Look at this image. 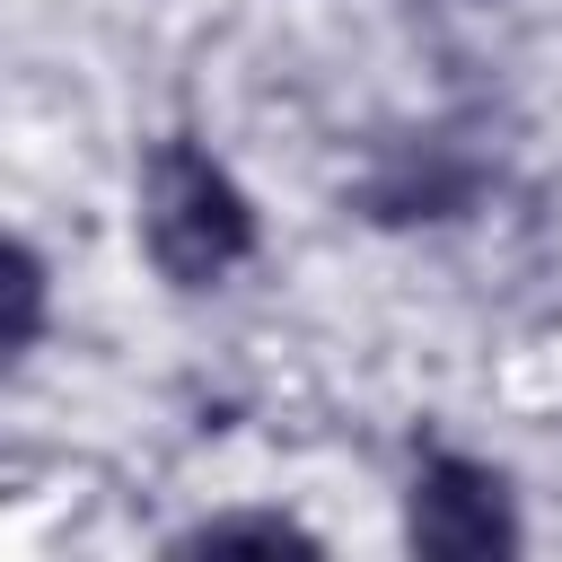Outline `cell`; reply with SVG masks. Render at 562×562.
I'll list each match as a JSON object with an SVG mask.
<instances>
[{
    "instance_id": "1",
    "label": "cell",
    "mask_w": 562,
    "mask_h": 562,
    "mask_svg": "<svg viewBox=\"0 0 562 562\" xmlns=\"http://www.w3.org/2000/svg\"><path fill=\"white\" fill-rule=\"evenodd\" d=\"M140 228H149L158 272L184 281V290L220 281L228 263L255 255V211H246V193L228 184V167H211V158L184 149V140H158V158H149V176H140Z\"/></svg>"
},
{
    "instance_id": "2",
    "label": "cell",
    "mask_w": 562,
    "mask_h": 562,
    "mask_svg": "<svg viewBox=\"0 0 562 562\" xmlns=\"http://www.w3.org/2000/svg\"><path fill=\"white\" fill-rule=\"evenodd\" d=\"M404 536H413V553H430V562H492V553L518 544V518H509V492H501L492 465H474V457H430L422 483H413Z\"/></svg>"
},
{
    "instance_id": "3",
    "label": "cell",
    "mask_w": 562,
    "mask_h": 562,
    "mask_svg": "<svg viewBox=\"0 0 562 562\" xmlns=\"http://www.w3.org/2000/svg\"><path fill=\"white\" fill-rule=\"evenodd\" d=\"M474 184H483L474 158H457L448 140H422L369 176V220H457L474 202Z\"/></svg>"
},
{
    "instance_id": "4",
    "label": "cell",
    "mask_w": 562,
    "mask_h": 562,
    "mask_svg": "<svg viewBox=\"0 0 562 562\" xmlns=\"http://www.w3.org/2000/svg\"><path fill=\"white\" fill-rule=\"evenodd\" d=\"M35 325H44V263L0 237V351L35 342Z\"/></svg>"
},
{
    "instance_id": "5",
    "label": "cell",
    "mask_w": 562,
    "mask_h": 562,
    "mask_svg": "<svg viewBox=\"0 0 562 562\" xmlns=\"http://www.w3.org/2000/svg\"><path fill=\"white\" fill-rule=\"evenodd\" d=\"M220 544H263V553H307L316 536H307V527H290V518H211V527H193V536H184V553H220Z\"/></svg>"
}]
</instances>
